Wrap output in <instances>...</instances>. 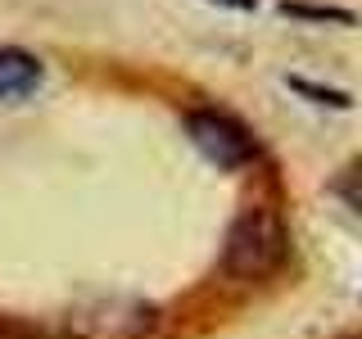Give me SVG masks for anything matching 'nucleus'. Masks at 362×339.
<instances>
[{
    "mask_svg": "<svg viewBox=\"0 0 362 339\" xmlns=\"http://www.w3.org/2000/svg\"><path fill=\"white\" fill-rule=\"evenodd\" d=\"M281 258H286V226H281L276 208L249 203L226 231L222 271L235 280H263L281 267Z\"/></svg>",
    "mask_w": 362,
    "mask_h": 339,
    "instance_id": "f257e3e1",
    "label": "nucleus"
},
{
    "mask_svg": "<svg viewBox=\"0 0 362 339\" xmlns=\"http://www.w3.org/2000/svg\"><path fill=\"white\" fill-rule=\"evenodd\" d=\"M186 136L190 145L222 172H240V167L258 163V141L240 118L222 109H190L186 113Z\"/></svg>",
    "mask_w": 362,
    "mask_h": 339,
    "instance_id": "f03ea898",
    "label": "nucleus"
},
{
    "mask_svg": "<svg viewBox=\"0 0 362 339\" xmlns=\"http://www.w3.org/2000/svg\"><path fill=\"white\" fill-rule=\"evenodd\" d=\"M41 86V59L18 45H0V105L28 100Z\"/></svg>",
    "mask_w": 362,
    "mask_h": 339,
    "instance_id": "7ed1b4c3",
    "label": "nucleus"
},
{
    "mask_svg": "<svg viewBox=\"0 0 362 339\" xmlns=\"http://www.w3.org/2000/svg\"><path fill=\"white\" fill-rule=\"evenodd\" d=\"M290 90L294 95H308L317 105H331V109H349L354 100L344 95V90H331V86H317V82H303V77H290Z\"/></svg>",
    "mask_w": 362,
    "mask_h": 339,
    "instance_id": "20e7f679",
    "label": "nucleus"
},
{
    "mask_svg": "<svg viewBox=\"0 0 362 339\" xmlns=\"http://www.w3.org/2000/svg\"><path fill=\"white\" fill-rule=\"evenodd\" d=\"M286 9L290 18H322V23H358L349 9H331V5H294V0H286Z\"/></svg>",
    "mask_w": 362,
    "mask_h": 339,
    "instance_id": "39448f33",
    "label": "nucleus"
},
{
    "mask_svg": "<svg viewBox=\"0 0 362 339\" xmlns=\"http://www.w3.org/2000/svg\"><path fill=\"white\" fill-rule=\"evenodd\" d=\"M213 5H226V9H254L258 0H213Z\"/></svg>",
    "mask_w": 362,
    "mask_h": 339,
    "instance_id": "423d86ee",
    "label": "nucleus"
}]
</instances>
